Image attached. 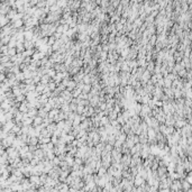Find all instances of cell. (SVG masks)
Listing matches in <instances>:
<instances>
[{
    "mask_svg": "<svg viewBox=\"0 0 192 192\" xmlns=\"http://www.w3.org/2000/svg\"><path fill=\"white\" fill-rule=\"evenodd\" d=\"M8 60H9L8 56H5V57H2V59H1V61H2V62H6V61H8Z\"/></svg>",
    "mask_w": 192,
    "mask_h": 192,
    "instance_id": "5b68a950",
    "label": "cell"
},
{
    "mask_svg": "<svg viewBox=\"0 0 192 192\" xmlns=\"http://www.w3.org/2000/svg\"><path fill=\"white\" fill-rule=\"evenodd\" d=\"M55 82L54 81H51V82H48V89L50 90H55Z\"/></svg>",
    "mask_w": 192,
    "mask_h": 192,
    "instance_id": "7a4b0ae2",
    "label": "cell"
},
{
    "mask_svg": "<svg viewBox=\"0 0 192 192\" xmlns=\"http://www.w3.org/2000/svg\"><path fill=\"white\" fill-rule=\"evenodd\" d=\"M15 53H16V51H15L14 48L13 50H9V54H15Z\"/></svg>",
    "mask_w": 192,
    "mask_h": 192,
    "instance_id": "8992f818",
    "label": "cell"
},
{
    "mask_svg": "<svg viewBox=\"0 0 192 192\" xmlns=\"http://www.w3.org/2000/svg\"><path fill=\"white\" fill-rule=\"evenodd\" d=\"M47 75L50 78H53L54 75H55V70H50L48 69V71H47Z\"/></svg>",
    "mask_w": 192,
    "mask_h": 192,
    "instance_id": "3957f363",
    "label": "cell"
},
{
    "mask_svg": "<svg viewBox=\"0 0 192 192\" xmlns=\"http://www.w3.org/2000/svg\"><path fill=\"white\" fill-rule=\"evenodd\" d=\"M37 142H38V139H37L36 137H32V138H30V144H32V145H35Z\"/></svg>",
    "mask_w": 192,
    "mask_h": 192,
    "instance_id": "277c9868",
    "label": "cell"
},
{
    "mask_svg": "<svg viewBox=\"0 0 192 192\" xmlns=\"http://www.w3.org/2000/svg\"><path fill=\"white\" fill-rule=\"evenodd\" d=\"M43 123V118L42 117H36L34 120V125L35 126H38V125H41Z\"/></svg>",
    "mask_w": 192,
    "mask_h": 192,
    "instance_id": "6da1fadb",
    "label": "cell"
}]
</instances>
